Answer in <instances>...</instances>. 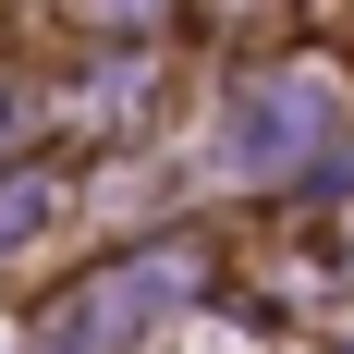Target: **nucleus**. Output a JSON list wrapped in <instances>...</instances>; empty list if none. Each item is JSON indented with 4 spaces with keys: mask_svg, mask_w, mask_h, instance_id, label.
<instances>
[{
    "mask_svg": "<svg viewBox=\"0 0 354 354\" xmlns=\"http://www.w3.org/2000/svg\"><path fill=\"white\" fill-rule=\"evenodd\" d=\"M183 281H196V257H183V245H159L147 269H98L86 293H62V318L37 330V354H110L147 306H159V293H183Z\"/></svg>",
    "mask_w": 354,
    "mask_h": 354,
    "instance_id": "nucleus-1",
    "label": "nucleus"
},
{
    "mask_svg": "<svg viewBox=\"0 0 354 354\" xmlns=\"http://www.w3.org/2000/svg\"><path fill=\"white\" fill-rule=\"evenodd\" d=\"M306 122H318V110L293 98V86H257V98H232V122H220V159H232V171H281L293 147H306Z\"/></svg>",
    "mask_w": 354,
    "mask_h": 354,
    "instance_id": "nucleus-2",
    "label": "nucleus"
},
{
    "mask_svg": "<svg viewBox=\"0 0 354 354\" xmlns=\"http://www.w3.org/2000/svg\"><path fill=\"white\" fill-rule=\"evenodd\" d=\"M73 12H86V25H110V37H122V25H147L159 0H73Z\"/></svg>",
    "mask_w": 354,
    "mask_h": 354,
    "instance_id": "nucleus-3",
    "label": "nucleus"
}]
</instances>
